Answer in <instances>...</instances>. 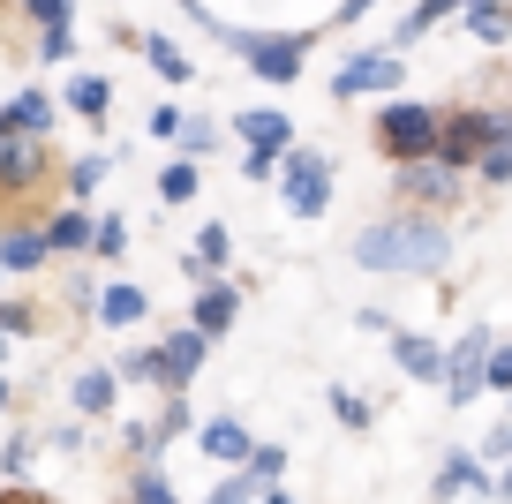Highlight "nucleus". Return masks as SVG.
I'll return each mask as SVG.
<instances>
[{
  "label": "nucleus",
  "mask_w": 512,
  "mask_h": 504,
  "mask_svg": "<svg viewBox=\"0 0 512 504\" xmlns=\"http://www.w3.org/2000/svg\"><path fill=\"white\" fill-rule=\"evenodd\" d=\"M354 264L362 271H407V279H437L452 264V226L430 211H392V219H369L354 234Z\"/></svg>",
  "instance_id": "obj_1"
},
{
  "label": "nucleus",
  "mask_w": 512,
  "mask_h": 504,
  "mask_svg": "<svg viewBox=\"0 0 512 504\" xmlns=\"http://www.w3.org/2000/svg\"><path fill=\"white\" fill-rule=\"evenodd\" d=\"M196 23H204L219 46H234L241 61H249V76H264V83H302V68H309V31H234V23H219L204 8V0H181Z\"/></svg>",
  "instance_id": "obj_2"
},
{
  "label": "nucleus",
  "mask_w": 512,
  "mask_h": 504,
  "mask_svg": "<svg viewBox=\"0 0 512 504\" xmlns=\"http://www.w3.org/2000/svg\"><path fill=\"white\" fill-rule=\"evenodd\" d=\"M437 128H445L437 106H422V98H384L377 106V151L392 158V166H422V158H437Z\"/></svg>",
  "instance_id": "obj_3"
},
{
  "label": "nucleus",
  "mask_w": 512,
  "mask_h": 504,
  "mask_svg": "<svg viewBox=\"0 0 512 504\" xmlns=\"http://www.w3.org/2000/svg\"><path fill=\"white\" fill-rule=\"evenodd\" d=\"M234 136L249 143L241 151V174L249 181H279V158L294 151V121L279 106H256V113H234Z\"/></svg>",
  "instance_id": "obj_4"
},
{
  "label": "nucleus",
  "mask_w": 512,
  "mask_h": 504,
  "mask_svg": "<svg viewBox=\"0 0 512 504\" xmlns=\"http://www.w3.org/2000/svg\"><path fill=\"white\" fill-rule=\"evenodd\" d=\"M279 196H287L294 219H324V204H332V158L294 143V151L279 158Z\"/></svg>",
  "instance_id": "obj_5"
},
{
  "label": "nucleus",
  "mask_w": 512,
  "mask_h": 504,
  "mask_svg": "<svg viewBox=\"0 0 512 504\" xmlns=\"http://www.w3.org/2000/svg\"><path fill=\"white\" fill-rule=\"evenodd\" d=\"M497 128V106H452L445 128H437V166H452V174H475L482 143H490Z\"/></svg>",
  "instance_id": "obj_6"
},
{
  "label": "nucleus",
  "mask_w": 512,
  "mask_h": 504,
  "mask_svg": "<svg viewBox=\"0 0 512 504\" xmlns=\"http://www.w3.org/2000/svg\"><path fill=\"white\" fill-rule=\"evenodd\" d=\"M400 83H407V61L377 46V53H347V61H339L332 98H400Z\"/></svg>",
  "instance_id": "obj_7"
},
{
  "label": "nucleus",
  "mask_w": 512,
  "mask_h": 504,
  "mask_svg": "<svg viewBox=\"0 0 512 504\" xmlns=\"http://www.w3.org/2000/svg\"><path fill=\"white\" fill-rule=\"evenodd\" d=\"M452 204H460V174H452V166H437V158L400 166V211H430V219H445Z\"/></svg>",
  "instance_id": "obj_8"
},
{
  "label": "nucleus",
  "mask_w": 512,
  "mask_h": 504,
  "mask_svg": "<svg viewBox=\"0 0 512 504\" xmlns=\"http://www.w3.org/2000/svg\"><path fill=\"white\" fill-rule=\"evenodd\" d=\"M490 347H497V339L482 324L460 331V339L445 347V399H452V407H467V399L482 392V362H490Z\"/></svg>",
  "instance_id": "obj_9"
},
{
  "label": "nucleus",
  "mask_w": 512,
  "mask_h": 504,
  "mask_svg": "<svg viewBox=\"0 0 512 504\" xmlns=\"http://www.w3.org/2000/svg\"><path fill=\"white\" fill-rule=\"evenodd\" d=\"M204 354H211V339H204V331H189V324H181V331H166V339H159V384H166V399H174V392H189V384H196Z\"/></svg>",
  "instance_id": "obj_10"
},
{
  "label": "nucleus",
  "mask_w": 512,
  "mask_h": 504,
  "mask_svg": "<svg viewBox=\"0 0 512 504\" xmlns=\"http://www.w3.org/2000/svg\"><path fill=\"white\" fill-rule=\"evenodd\" d=\"M241 316V286L234 279H204L196 286V309H189V331H204V339H226Z\"/></svg>",
  "instance_id": "obj_11"
},
{
  "label": "nucleus",
  "mask_w": 512,
  "mask_h": 504,
  "mask_svg": "<svg viewBox=\"0 0 512 504\" xmlns=\"http://www.w3.org/2000/svg\"><path fill=\"white\" fill-rule=\"evenodd\" d=\"M430 497H437V504H452V497H497V474H482L475 452H445V467H437Z\"/></svg>",
  "instance_id": "obj_12"
},
{
  "label": "nucleus",
  "mask_w": 512,
  "mask_h": 504,
  "mask_svg": "<svg viewBox=\"0 0 512 504\" xmlns=\"http://www.w3.org/2000/svg\"><path fill=\"white\" fill-rule=\"evenodd\" d=\"M392 362L415 384H445V347H437L430 331H392Z\"/></svg>",
  "instance_id": "obj_13"
},
{
  "label": "nucleus",
  "mask_w": 512,
  "mask_h": 504,
  "mask_svg": "<svg viewBox=\"0 0 512 504\" xmlns=\"http://www.w3.org/2000/svg\"><path fill=\"white\" fill-rule=\"evenodd\" d=\"M91 241H98V219L83 204H68V211H53V219H46V249L53 256H91Z\"/></svg>",
  "instance_id": "obj_14"
},
{
  "label": "nucleus",
  "mask_w": 512,
  "mask_h": 504,
  "mask_svg": "<svg viewBox=\"0 0 512 504\" xmlns=\"http://www.w3.org/2000/svg\"><path fill=\"white\" fill-rule=\"evenodd\" d=\"M53 113H61V106H53V98L38 91V83H23V91L8 98V106H0V128H16V136H46V128H53Z\"/></svg>",
  "instance_id": "obj_15"
},
{
  "label": "nucleus",
  "mask_w": 512,
  "mask_h": 504,
  "mask_svg": "<svg viewBox=\"0 0 512 504\" xmlns=\"http://www.w3.org/2000/svg\"><path fill=\"white\" fill-rule=\"evenodd\" d=\"M144 309H151V294H144V286H128V279L98 286V324L128 331V324H144Z\"/></svg>",
  "instance_id": "obj_16"
},
{
  "label": "nucleus",
  "mask_w": 512,
  "mask_h": 504,
  "mask_svg": "<svg viewBox=\"0 0 512 504\" xmlns=\"http://www.w3.org/2000/svg\"><path fill=\"white\" fill-rule=\"evenodd\" d=\"M46 226H8V234H0V271H16V279H23V271H38V264H46Z\"/></svg>",
  "instance_id": "obj_17"
},
{
  "label": "nucleus",
  "mask_w": 512,
  "mask_h": 504,
  "mask_svg": "<svg viewBox=\"0 0 512 504\" xmlns=\"http://www.w3.org/2000/svg\"><path fill=\"white\" fill-rule=\"evenodd\" d=\"M475 174L490 181V189H505V181H512V106H497V128H490V143H482Z\"/></svg>",
  "instance_id": "obj_18"
},
{
  "label": "nucleus",
  "mask_w": 512,
  "mask_h": 504,
  "mask_svg": "<svg viewBox=\"0 0 512 504\" xmlns=\"http://www.w3.org/2000/svg\"><path fill=\"white\" fill-rule=\"evenodd\" d=\"M113 392H121V377H113V369H76V384H68L76 414H113Z\"/></svg>",
  "instance_id": "obj_19"
},
{
  "label": "nucleus",
  "mask_w": 512,
  "mask_h": 504,
  "mask_svg": "<svg viewBox=\"0 0 512 504\" xmlns=\"http://www.w3.org/2000/svg\"><path fill=\"white\" fill-rule=\"evenodd\" d=\"M475 0H415L407 8V23H400V46H415V38H430L437 23H452V16H467Z\"/></svg>",
  "instance_id": "obj_20"
},
{
  "label": "nucleus",
  "mask_w": 512,
  "mask_h": 504,
  "mask_svg": "<svg viewBox=\"0 0 512 504\" xmlns=\"http://www.w3.org/2000/svg\"><path fill=\"white\" fill-rule=\"evenodd\" d=\"M196 452L219 459V467H241V459H249V429H241V422H211L204 437H196Z\"/></svg>",
  "instance_id": "obj_21"
},
{
  "label": "nucleus",
  "mask_w": 512,
  "mask_h": 504,
  "mask_svg": "<svg viewBox=\"0 0 512 504\" xmlns=\"http://www.w3.org/2000/svg\"><path fill=\"white\" fill-rule=\"evenodd\" d=\"M460 23L482 38V46H505V38H512V0H475Z\"/></svg>",
  "instance_id": "obj_22"
},
{
  "label": "nucleus",
  "mask_w": 512,
  "mask_h": 504,
  "mask_svg": "<svg viewBox=\"0 0 512 504\" xmlns=\"http://www.w3.org/2000/svg\"><path fill=\"white\" fill-rule=\"evenodd\" d=\"M144 61L159 68V83H189V76H196V61L174 46V38H159V31H144Z\"/></svg>",
  "instance_id": "obj_23"
},
{
  "label": "nucleus",
  "mask_w": 512,
  "mask_h": 504,
  "mask_svg": "<svg viewBox=\"0 0 512 504\" xmlns=\"http://www.w3.org/2000/svg\"><path fill=\"white\" fill-rule=\"evenodd\" d=\"M106 106H113L106 76H76V83H68V113H76V121H106Z\"/></svg>",
  "instance_id": "obj_24"
},
{
  "label": "nucleus",
  "mask_w": 512,
  "mask_h": 504,
  "mask_svg": "<svg viewBox=\"0 0 512 504\" xmlns=\"http://www.w3.org/2000/svg\"><path fill=\"white\" fill-rule=\"evenodd\" d=\"M241 474H249L256 489H279V474H287V444H249V459H241Z\"/></svg>",
  "instance_id": "obj_25"
},
{
  "label": "nucleus",
  "mask_w": 512,
  "mask_h": 504,
  "mask_svg": "<svg viewBox=\"0 0 512 504\" xmlns=\"http://www.w3.org/2000/svg\"><path fill=\"white\" fill-rule=\"evenodd\" d=\"M61 181H68V204H91L98 181H106V151H91V158H76V166H61Z\"/></svg>",
  "instance_id": "obj_26"
},
{
  "label": "nucleus",
  "mask_w": 512,
  "mask_h": 504,
  "mask_svg": "<svg viewBox=\"0 0 512 504\" xmlns=\"http://www.w3.org/2000/svg\"><path fill=\"white\" fill-rule=\"evenodd\" d=\"M196 181H204V174H196V158H174V166L159 174V204H189Z\"/></svg>",
  "instance_id": "obj_27"
},
{
  "label": "nucleus",
  "mask_w": 512,
  "mask_h": 504,
  "mask_svg": "<svg viewBox=\"0 0 512 504\" xmlns=\"http://www.w3.org/2000/svg\"><path fill=\"white\" fill-rule=\"evenodd\" d=\"M332 414H339V429H369L377 422V407H369L362 392H347V384H332Z\"/></svg>",
  "instance_id": "obj_28"
},
{
  "label": "nucleus",
  "mask_w": 512,
  "mask_h": 504,
  "mask_svg": "<svg viewBox=\"0 0 512 504\" xmlns=\"http://www.w3.org/2000/svg\"><path fill=\"white\" fill-rule=\"evenodd\" d=\"M128 504H174V489H166L159 459H151V467H136V482H128Z\"/></svg>",
  "instance_id": "obj_29"
},
{
  "label": "nucleus",
  "mask_w": 512,
  "mask_h": 504,
  "mask_svg": "<svg viewBox=\"0 0 512 504\" xmlns=\"http://www.w3.org/2000/svg\"><path fill=\"white\" fill-rule=\"evenodd\" d=\"M174 143H181V158H196V166H204V158L219 151V121H189Z\"/></svg>",
  "instance_id": "obj_30"
},
{
  "label": "nucleus",
  "mask_w": 512,
  "mask_h": 504,
  "mask_svg": "<svg viewBox=\"0 0 512 504\" xmlns=\"http://www.w3.org/2000/svg\"><path fill=\"white\" fill-rule=\"evenodd\" d=\"M16 8L38 23V31H61V23H76V0H16Z\"/></svg>",
  "instance_id": "obj_31"
},
{
  "label": "nucleus",
  "mask_w": 512,
  "mask_h": 504,
  "mask_svg": "<svg viewBox=\"0 0 512 504\" xmlns=\"http://www.w3.org/2000/svg\"><path fill=\"white\" fill-rule=\"evenodd\" d=\"M113 377H128V384H159V347L121 354V362H113Z\"/></svg>",
  "instance_id": "obj_32"
},
{
  "label": "nucleus",
  "mask_w": 512,
  "mask_h": 504,
  "mask_svg": "<svg viewBox=\"0 0 512 504\" xmlns=\"http://www.w3.org/2000/svg\"><path fill=\"white\" fill-rule=\"evenodd\" d=\"M482 392H505L512 399V339H505V347H490V362H482Z\"/></svg>",
  "instance_id": "obj_33"
},
{
  "label": "nucleus",
  "mask_w": 512,
  "mask_h": 504,
  "mask_svg": "<svg viewBox=\"0 0 512 504\" xmlns=\"http://www.w3.org/2000/svg\"><path fill=\"white\" fill-rule=\"evenodd\" d=\"M31 452H38V437H31V429H16V437L0 444V474H8V482H16V474L31 467Z\"/></svg>",
  "instance_id": "obj_34"
},
{
  "label": "nucleus",
  "mask_w": 512,
  "mask_h": 504,
  "mask_svg": "<svg viewBox=\"0 0 512 504\" xmlns=\"http://www.w3.org/2000/svg\"><path fill=\"white\" fill-rule=\"evenodd\" d=\"M204 504H264V489H256V482H249V474H226V482H219V489H211V497H204Z\"/></svg>",
  "instance_id": "obj_35"
},
{
  "label": "nucleus",
  "mask_w": 512,
  "mask_h": 504,
  "mask_svg": "<svg viewBox=\"0 0 512 504\" xmlns=\"http://www.w3.org/2000/svg\"><path fill=\"white\" fill-rule=\"evenodd\" d=\"M91 256H128V219H98V241H91Z\"/></svg>",
  "instance_id": "obj_36"
},
{
  "label": "nucleus",
  "mask_w": 512,
  "mask_h": 504,
  "mask_svg": "<svg viewBox=\"0 0 512 504\" xmlns=\"http://www.w3.org/2000/svg\"><path fill=\"white\" fill-rule=\"evenodd\" d=\"M38 61H76V23H61V31H38Z\"/></svg>",
  "instance_id": "obj_37"
},
{
  "label": "nucleus",
  "mask_w": 512,
  "mask_h": 504,
  "mask_svg": "<svg viewBox=\"0 0 512 504\" xmlns=\"http://www.w3.org/2000/svg\"><path fill=\"white\" fill-rule=\"evenodd\" d=\"M475 459H482V467H505V459H512V414L490 429V437H482V452H475Z\"/></svg>",
  "instance_id": "obj_38"
},
{
  "label": "nucleus",
  "mask_w": 512,
  "mask_h": 504,
  "mask_svg": "<svg viewBox=\"0 0 512 504\" xmlns=\"http://www.w3.org/2000/svg\"><path fill=\"white\" fill-rule=\"evenodd\" d=\"M181 429H189V399L174 392V399H166V414H159V444H166V437H181Z\"/></svg>",
  "instance_id": "obj_39"
},
{
  "label": "nucleus",
  "mask_w": 512,
  "mask_h": 504,
  "mask_svg": "<svg viewBox=\"0 0 512 504\" xmlns=\"http://www.w3.org/2000/svg\"><path fill=\"white\" fill-rule=\"evenodd\" d=\"M0 331H8V339H16V331H38V316L23 309V301H0Z\"/></svg>",
  "instance_id": "obj_40"
},
{
  "label": "nucleus",
  "mask_w": 512,
  "mask_h": 504,
  "mask_svg": "<svg viewBox=\"0 0 512 504\" xmlns=\"http://www.w3.org/2000/svg\"><path fill=\"white\" fill-rule=\"evenodd\" d=\"M181 128H189L181 106H151V136H181Z\"/></svg>",
  "instance_id": "obj_41"
},
{
  "label": "nucleus",
  "mask_w": 512,
  "mask_h": 504,
  "mask_svg": "<svg viewBox=\"0 0 512 504\" xmlns=\"http://www.w3.org/2000/svg\"><path fill=\"white\" fill-rule=\"evenodd\" d=\"M354 324H362V331H377V339H392V331H400V324H392V316H384V309H362V316H354Z\"/></svg>",
  "instance_id": "obj_42"
},
{
  "label": "nucleus",
  "mask_w": 512,
  "mask_h": 504,
  "mask_svg": "<svg viewBox=\"0 0 512 504\" xmlns=\"http://www.w3.org/2000/svg\"><path fill=\"white\" fill-rule=\"evenodd\" d=\"M369 8H377V0H339V16H332V23H362Z\"/></svg>",
  "instance_id": "obj_43"
},
{
  "label": "nucleus",
  "mask_w": 512,
  "mask_h": 504,
  "mask_svg": "<svg viewBox=\"0 0 512 504\" xmlns=\"http://www.w3.org/2000/svg\"><path fill=\"white\" fill-rule=\"evenodd\" d=\"M497 504H512V459H505V474H497Z\"/></svg>",
  "instance_id": "obj_44"
},
{
  "label": "nucleus",
  "mask_w": 512,
  "mask_h": 504,
  "mask_svg": "<svg viewBox=\"0 0 512 504\" xmlns=\"http://www.w3.org/2000/svg\"><path fill=\"white\" fill-rule=\"evenodd\" d=\"M0 414H8V377H0Z\"/></svg>",
  "instance_id": "obj_45"
},
{
  "label": "nucleus",
  "mask_w": 512,
  "mask_h": 504,
  "mask_svg": "<svg viewBox=\"0 0 512 504\" xmlns=\"http://www.w3.org/2000/svg\"><path fill=\"white\" fill-rule=\"evenodd\" d=\"M0 362H8V331H0Z\"/></svg>",
  "instance_id": "obj_46"
}]
</instances>
